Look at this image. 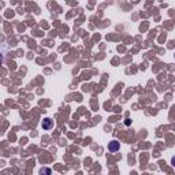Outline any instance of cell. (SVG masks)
<instances>
[{
    "label": "cell",
    "mask_w": 175,
    "mask_h": 175,
    "mask_svg": "<svg viewBox=\"0 0 175 175\" xmlns=\"http://www.w3.org/2000/svg\"><path fill=\"white\" fill-rule=\"evenodd\" d=\"M119 146H120V144H119V142H118L116 140H114V141H111V142H109V144H108V151L109 152H118V151H119Z\"/></svg>",
    "instance_id": "cell-1"
},
{
    "label": "cell",
    "mask_w": 175,
    "mask_h": 175,
    "mask_svg": "<svg viewBox=\"0 0 175 175\" xmlns=\"http://www.w3.org/2000/svg\"><path fill=\"white\" fill-rule=\"evenodd\" d=\"M53 126V120L51 119V118H45L44 122H42V127L45 129V130H49Z\"/></svg>",
    "instance_id": "cell-2"
},
{
    "label": "cell",
    "mask_w": 175,
    "mask_h": 175,
    "mask_svg": "<svg viewBox=\"0 0 175 175\" xmlns=\"http://www.w3.org/2000/svg\"><path fill=\"white\" fill-rule=\"evenodd\" d=\"M40 174L41 175H51V170H49V168H42L40 171Z\"/></svg>",
    "instance_id": "cell-3"
},
{
    "label": "cell",
    "mask_w": 175,
    "mask_h": 175,
    "mask_svg": "<svg viewBox=\"0 0 175 175\" xmlns=\"http://www.w3.org/2000/svg\"><path fill=\"white\" fill-rule=\"evenodd\" d=\"M171 163H173V166H175V156L173 158V160H171Z\"/></svg>",
    "instance_id": "cell-4"
}]
</instances>
